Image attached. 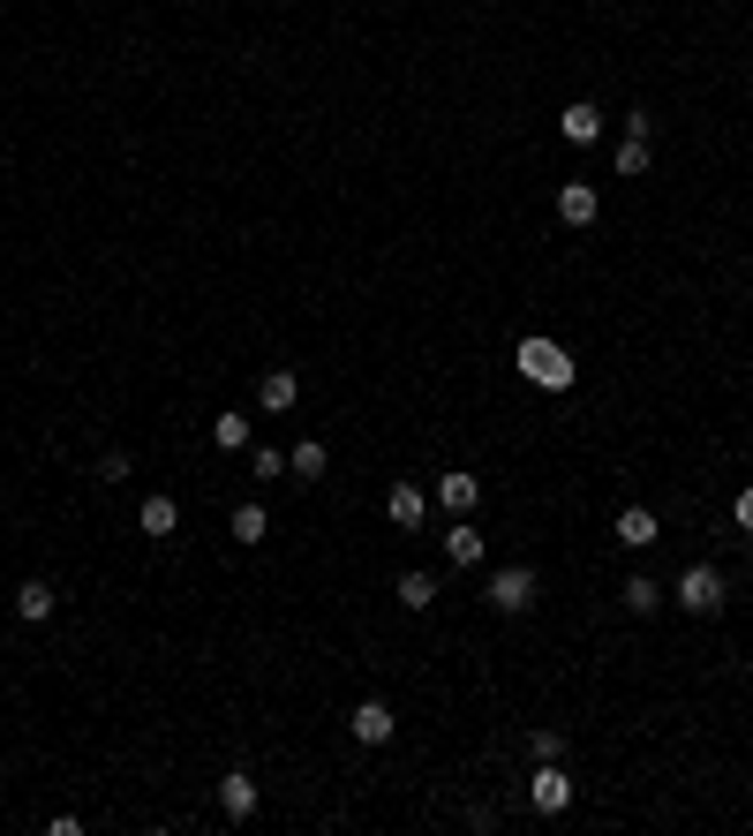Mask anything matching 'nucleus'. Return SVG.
I'll return each instance as SVG.
<instances>
[{
	"label": "nucleus",
	"mask_w": 753,
	"mask_h": 836,
	"mask_svg": "<svg viewBox=\"0 0 753 836\" xmlns=\"http://www.w3.org/2000/svg\"><path fill=\"white\" fill-rule=\"evenodd\" d=\"M535 595H543V573H535V565H498V573H490V588H482V603H490L498 618L535 611Z\"/></svg>",
	"instance_id": "1"
},
{
	"label": "nucleus",
	"mask_w": 753,
	"mask_h": 836,
	"mask_svg": "<svg viewBox=\"0 0 753 836\" xmlns=\"http://www.w3.org/2000/svg\"><path fill=\"white\" fill-rule=\"evenodd\" d=\"M294 400H301V377L294 370H264L256 377V408H264V415H287Z\"/></svg>",
	"instance_id": "9"
},
{
	"label": "nucleus",
	"mask_w": 753,
	"mask_h": 836,
	"mask_svg": "<svg viewBox=\"0 0 753 836\" xmlns=\"http://www.w3.org/2000/svg\"><path fill=\"white\" fill-rule=\"evenodd\" d=\"M445 558H453V565H482V558H490V536H482V528L460 512V520L445 528Z\"/></svg>",
	"instance_id": "8"
},
{
	"label": "nucleus",
	"mask_w": 753,
	"mask_h": 836,
	"mask_svg": "<svg viewBox=\"0 0 753 836\" xmlns=\"http://www.w3.org/2000/svg\"><path fill=\"white\" fill-rule=\"evenodd\" d=\"M618 173H626V181L648 173V136H626V144H618Z\"/></svg>",
	"instance_id": "21"
},
{
	"label": "nucleus",
	"mask_w": 753,
	"mask_h": 836,
	"mask_svg": "<svg viewBox=\"0 0 753 836\" xmlns=\"http://www.w3.org/2000/svg\"><path fill=\"white\" fill-rule=\"evenodd\" d=\"M618 603H626L633 618H656V611H664V588L648 581V573H633V581H626V588H618Z\"/></svg>",
	"instance_id": "16"
},
{
	"label": "nucleus",
	"mask_w": 753,
	"mask_h": 836,
	"mask_svg": "<svg viewBox=\"0 0 753 836\" xmlns=\"http://www.w3.org/2000/svg\"><path fill=\"white\" fill-rule=\"evenodd\" d=\"M226 528H234V543H264V536H272V512H264V505H234Z\"/></svg>",
	"instance_id": "18"
},
{
	"label": "nucleus",
	"mask_w": 753,
	"mask_h": 836,
	"mask_svg": "<svg viewBox=\"0 0 753 836\" xmlns=\"http://www.w3.org/2000/svg\"><path fill=\"white\" fill-rule=\"evenodd\" d=\"M384 520H392V528H422V520H429V490H422V483H392Z\"/></svg>",
	"instance_id": "7"
},
{
	"label": "nucleus",
	"mask_w": 753,
	"mask_h": 836,
	"mask_svg": "<svg viewBox=\"0 0 753 836\" xmlns=\"http://www.w3.org/2000/svg\"><path fill=\"white\" fill-rule=\"evenodd\" d=\"M287 467H294V475H309V483H317V475H325L332 461H325V445H317V437H301V445L287 453Z\"/></svg>",
	"instance_id": "20"
},
{
	"label": "nucleus",
	"mask_w": 753,
	"mask_h": 836,
	"mask_svg": "<svg viewBox=\"0 0 753 836\" xmlns=\"http://www.w3.org/2000/svg\"><path fill=\"white\" fill-rule=\"evenodd\" d=\"M392 595H400L407 611H429V603H437V573H422V565H407V573H400V588H392Z\"/></svg>",
	"instance_id": "17"
},
{
	"label": "nucleus",
	"mask_w": 753,
	"mask_h": 836,
	"mask_svg": "<svg viewBox=\"0 0 753 836\" xmlns=\"http://www.w3.org/2000/svg\"><path fill=\"white\" fill-rule=\"evenodd\" d=\"M731 603V581H723V565H686L678 573V611H693V618H715Z\"/></svg>",
	"instance_id": "3"
},
{
	"label": "nucleus",
	"mask_w": 753,
	"mask_h": 836,
	"mask_svg": "<svg viewBox=\"0 0 753 836\" xmlns=\"http://www.w3.org/2000/svg\"><path fill=\"white\" fill-rule=\"evenodd\" d=\"M731 520H739V528H746V536H753V483H746V490H739V498H731Z\"/></svg>",
	"instance_id": "24"
},
{
	"label": "nucleus",
	"mask_w": 753,
	"mask_h": 836,
	"mask_svg": "<svg viewBox=\"0 0 753 836\" xmlns=\"http://www.w3.org/2000/svg\"><path fill=\"white\" fill-rule=\"evenodd\" d=\"M53 603H61V595H53L45 581H23V588H15V618H23V626H45V618H53Z\"/></svg>",
	"instance_id": "14"
},
{
	"label": "nucleus",
	"mask_w": 753,
	"mask_h": 836,
	"mask_svg": "<svg viewBox=\"0 0 753 836\" xmlns=\"http://www.w3.org/2000/svg\"><path fill=\"white\" fill-rule=\"evenodd\" d=\"M528 806H535V814H565V806H573V776H565V761H543V769L528 776Z\"/></svg>",
	"instance_id": "4"
},
{
	"label": "nucleus",
	"mask_w": 753,
	"mask_h": 836,
	"mask_svg": "<svg viewBox=\"0 0 753 836\" xmlns=\"http://www.w3.org/2000/svg\"><path fill=\"white\" fill-rule=\"evenodd\" d=\"M136 528H144L151 543H167L173 528H181V505H173V498H144V505H136Z\"/></svg>",
	"instance_id": "13"
},
{
	"label": "nucleus",
	"mask_w": 753,
	"mask_h": 836,
	"mask_svg": "<svg viewBox=\"0 0 753 836\" xmlns=\"http://www.w3.org/2000/svg\"><path fill=\"white\" fill-rule=\"evenodd\" d=\"M656 543V512H648V505H626V512H618V550H648Z\"/></svg>",
	"instance_id": "15"
},
{
	"label": "nucleus",
	"mask_w": 753,
	"mask_h": 836,
	"mask_svg": "<svg viewBox=\"0 0 753 836\" xmlns=\"http://www.w3.org/2000/svg\"><path fill=\"white\" fill-rule=\"evenodd\" d=\"M595 211H603V197L587 181H558V219L565 226H595Z\"/></svg>",
	"instance_id": "11"
},
{
	"label": "nucleus",
	"mask_w": 753,
	"mask_h": 836,
	"mask_svg": "<svg viewBox=\"0 0 753 836\" xmlns=\"http://www.w3.org/2000/svg\"><path fill=\"white\" fill-rule=\"evenodd\" d=\"M558 136H565L573 151H587V144H603V106H587V98H573V106L558 114Z\"/></svg>",
	"instance_id": "5"
},
{
	"label": "nucleus",
	"mask_w": 753,
	"mask_h": 836,
	"mask_svg": "<svg viewBox=\"0 0 753 836\" xmlns=\"http://www.w3.org/2000/svg\"><path fill=\"white\" fill-rule=\"evenodd\" d=\"M512 362H520V377H528V384H543V392H565V384H573V354H565V347H558V339H520V354H512Z\"/></svg>",
	"instance_id": "2"
},
{
	"label": "nucleus",
	"mask_w": 753,
	"mask_h": 836,
	"mask_svg": "<svg viewBox=\"0 0 753 836\" xmlns=\"http://www.w3.org/2000/svg\"><path fill=\"white\" fill-rule=\"evenodd\" d=\"M347 731H354L362 747H384V739L400 731V716L384 709V701H354V716H347Z\"/></svg>",
	"instance_id": "6"
},
{
	"label": "nucleus",
	"mask_w": 753,
	"mask_h": 836,
	"mask_svg": "<svg viewBox=\"0 0 753 836\" xmlns=\"http://www.w3.org/2000/svg\"><path fill=\"white\" fill-rule=\"evenodd\" d=\"M128 467H136L128 453H106V461H98V483H128Z\"/></svg>",
	"instance_id": "23"
},
{
	"label": "nucleus",
	"mask_w": 753,
	"mask_h": 836,
	"mask_svg": "<svg viewBox=\"0 0 753 836\" xmlns=\"http://www.w3.org/2000/svg\"><path fill=\"white\" fill-rule=\"evenodd\" d=\"M528 753H535V761H565V731H528Z\"/></svg>",
	"instance_id": "22"
},
{
	"label": "nucleus",
	"mask_w": 753,
	"mask_h": 836,
	"mask_svg": "<svg viewBox=\"0 0 753 836\" xmlns=\"http://www.w3.org/2000/svg\"><path fill=\"white\" fill-rule=\"evenodd\" d=\"M437 505L460 520V512H475V505H482V483H475L467 467H453V475H437Z\"/></svg>",
	"instance_id": "12"
},
{
	"label": "nucleus",
	"mask_w": 753,
	"mask_h": 836,
	"mask_svg": "<svg viewBox=\"0 0 753 836\" xmlns=\"http://www.w3.org/2000/svg\"><path fill=\"white\" fill-rule=\"evenodd\" d=\"M219 814H226V822H250L256 814V776L226 769V776H219Z\"/></svg>",
	"instance_id": "10"
},
{
	"label": "nucleus",
	"mask_w": 753,
	"mask_h": 836,
	"mask_svg": "<svg viewBox=\"0 0 753 836\" xmlns=\"http://www.w3.org/2000/svg\"><path fill=\"white\" fill-rule=\"evenodd\" d=\"M211 437H219V453H242V445H250V415H242V408H226V415L211 422Z\"/></svg>",
	"instance_id": "19"
}]
</instances>
